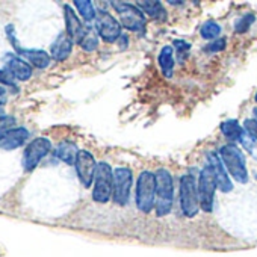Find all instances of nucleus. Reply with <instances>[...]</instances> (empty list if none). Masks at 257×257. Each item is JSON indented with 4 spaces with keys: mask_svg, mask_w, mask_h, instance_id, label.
<instances>
[{
    "mask_svg": "<svg viewBox=\"0 0 257 257\" xmlns=\"http://www.w3.org/2000/svg\"><path fill=\"white\" fill-rule=\"evenodd\" d=\"M156 194H158V203H156L158 216H165L171 212L173 197H174L173 176L170 174L168 170L162 168L156 173Z\"/></svg>",
    "mask_w": 257,
    "mask_h": 257,
    "instance_id": "f257e3e1",
    "label": "nucleus"
},
{
    "mask_svg": "<svg viewBox=\"0 0 257 257\" xmlns=\"http://www.w3.org/2000/svg\"><path fill=\"white\" fill-rule=\"evenodd\" d=\"M156 174L143 171L137 182V206L143 213H150L155 207Z\"/></svg>",
    "mask_w": 257,
    "mask_h": 257,
    "instance_id": "f03ea898",
    "label": "nucleus"
},
{
    "mask_svg": "<svg viewBox=\"0 0 257 257\" xmlns=\"http://www.w3.org/2000/svg\"><path fill=\"white\" fill-rule=\"evenodd\" d=\"M219 156H221L224 165L227 167L228 173L231 174V177H234L236 182H239V183L248 182V171L245 167V158L237 147H234L233 144H227V146L221 147Z\"/></svg>",
    "mask_w": 257,
    "mask_h": 257,
    "instance_id": "7ed1b4c3",
    "label": "nucleus"
},
{
    "mask_svg": "<svg viewBox=\"0 0 257 257\" xmlns=\"http://www.w3.org/2000/svg\"><path fill=\"white\" fill-rule=\"evenodd\" d=\"M110 194H113V171L110 165L106 162H100L97 165L95 177H94V189H92V198L97 203H107L110 198Z\"/></svg>",
    "mask_w": 257,
    "mask_h": 257,
    "instance_id": "20e7f679",
    "label": "nucleus"
},
{
    "mask_svg": "<svg viewBox=\"0 0 257 257\" xmlns=\"http://www.w3.org/2000/svg\"><path fill=\"white\" fill-rule=\"evenodd\" d=\"M180 206L183 215L188 218H194L200 209V197L198 186L195 185L194 177L183 176L180 179Z\"/></svg>",
    "mask_w": 257,
    "mask_h": 257,
    "instance_id": "39448f33",
    "label": "nucleus"
},
{
    "mask_svg": "<svg viewBox=\"0 0 257 257\" xmlns=\"http://www.w3.org/2000/svg\"><path fill=\"white\" fill-rule=\"evenodd\" d=\"M218 188L216 176L210 165H206L198 179V197H200V207L204 212H212L213 209V195Z\"/></svg>",
    "mask_w": 257,
    "mask_h": 257,
    "instance_id": "423d86ee",
    "label": "nucleus"
},
{
    "mask_svg": "<svg viewBox=\"0 0 257 257\" xmlns=\"http://www.w3.org/2000/svg\"><path fill=\"white\" fill-rule=\"evenodd\" d=\"M119 16V20H121V25L128 29V31H134V32H138V31H144L146 28V17L144 14L134 5H128L125 2H113L112 4Z\"/></svg>",
    "mask_w": 257,
    "mask_h": 257,
    "instance_id": "0eeeda50",
    "label": "nucleus"
},
{
    "mask_svg": "<svg viewBox=\"0 0 257 257\" xmlns=\"http://www.w3.org/2000/svg\"><path fill=\"white\" fill-rule=\"evenodd\" d=\"M134 183V174L128 168H116L113 171V201L119 206L127 204Z\"/></svg>",
    "mask_w": 257,
    "mask_h": 257,
    "instance_id": "6e6552de",
    "label": "nucleus"
},
{
    "mask_svg": "<svg viewBox=\"0 0 257 257\" xmlns=\"http://www.w3.org/2000/svg\"><path fill=\"white\" fill-rule=\"evenodd\" d=\"M52 149V143L47 138H37L34 140L25 150L23 155V167L26 171H32L40 162L41 159L50 152Z\"/></svg>",
    "mask_w": 257,
    "mask_h": 257,
    "instance_id": "1a4fd4ad",
    "label": "nucleus"
},
{
    "mask_svg": "<svg viewBox=\"0 0 257 257\" xmlns=\"http://www.w3.org/2000/svg\"><path fill=\"white\" fill-rule=\"evenodd\" d=\"M97 34L104 43H115L121 37V25L104 11L97 16Z\"/></svg>",
    "mask_w": 257,
    "mask_h": 257,
    "instance_id": "9d476101",
    "label": "nucleus"
},
{
    "mask_svg": "<svg viewBox=\"0 0 257 257\" xmlns=\"http://www.w3.org/2000/svg\"><path fill=\"white\" fill-rule=\"evenodd\" d=\"M76 171L79 176V180L82 182V185L85 188H89L92 185V180L95 177V171H97V164L92 158V155L86 150H80L76 159Z\"/></svg>",
    "mask_w": 257,
    "mask_h": 257,
    "instance_id": "9b49d317",
    "label": "nucleus"
},
{
    "mask_svg": "<svg viewBox=\"0 0 257 257\" xmlns=\"http://www.w3.org/2000/svg\"><path fill=\"white\" fill-rule=\"evenodd\" d=\"M64 13H65V23H67V35L73 40V43L80 44L86 31L82 26L80 20L77 19V16L74 14L73 8H70L68 5L64 7Z\"/></svg>",
    "mask_w": 257,
    "mask_h": 257,
    "instance_id": "f8f14e48",
    "label": "nucleus"
},
{
    "mask_svg": "<svg viewBox=\"0 0 257 257\" xmlns=\"http://www.w3.org/2000/svg\"><path fill=\"white\" fill-rule=\"evenodd\" d=\"M207 159H209V165L213 168V173L216 176L218 188L222 192H230L233 189V185H231V180L228 179V176H227V173L224 170L222 162L219 161V156L216 153H209L207 155Z\"/></svg>",
    "mask_w": 257,
    "mask_h": 257,
    "instance_id": "ddd939ff",
    "label": "nucleus"
},
{
    "mask_svg": "<svg viewBox=\"0 0 257 257\" xmlns=\"http://www.w3.org/2000/svg\"><path fill=\"white\" fill-rule=\"evenodd\" d=\"M28 138H29V132L26 128H23V127L11 128V131L7 132L4 135V138L0 140V149H7V150L17 149V147L23 146Z\"/></svg>",
    "mask_w": 257,
    "mask_h": 257,
    "instance_id": "4468645a",
    "label": "nucleus"
},
{
    "mask_svg": "<svg viewBox=\"0 0 257 257\" xmlns=\"http://www.w3.org/2000/svg\"><path fill=\"white\" fill-rule=\"evenodd\" d=\"M7 71L19 80H28L32 76V67L26 61H23L22 58H17V56L10 58L8 64H7Z\"/></svg>",
    "mask_w": 257,
    "mask_h": 257,
    "instance_id": "2eb2a0df",
    "label": "nucleus"
},
{
    "mask_svg": "<svg viewBox=\"0 0 257 257\" xmlns=\"http://www.w3.org/2000/svg\"><path fill=\"white\" fill-rule=\"evenodd\" d=\"M73 49V40L67 34H61L52 46V58L56 61H64L70 56Z\"/></svg>",
    "mask_w": 257,
    "mask_h": 257,
    "instance_id": "dca6fc26",
    "label": "nucleus"
},
{
    "mask_svg": "<svg viewBox=\"0 0 257 257\" xmlns=\"http://www.w3.org/2000/svg\"><path fill=\"white\" fill-rule=\"evenodd\" d=\"M22 56H25L34 67L37 68H47L50 64V56L44 52V50H38V49H29V50H22L19 52Z\"/></svg>",
    "mask_w": 257,
    "mask_h": 257,
    "instance_id": "f3484780",
    "label": "nucleus"
},
{
    "mask_svg": "<svg viewBox=\"0 0 257 257\" xmlns=\"http://www.w3.org/2000/svg\"><path fill=\"white\" fill-rule=\"evenodd\" d=\"M80 150H77V146L74 143H70V141H65V143H61L56 149V156L68 164V165H74L76 164V159H77V155H79Z\"/></svg>",
    "mask_w": 257,
    "mask_h": 257,
    "instance_id": "a211bd4d",
    "label": "nucleus"
},
{
    "mask_svg": "<svg viewBox=\"0 0 257 257\" xmlns=\"http://www.w3.org/2000/svg\"><path fill=\"white\" fill-rule=\"evenodd\" d=\"M158 61H159V65L162 68L164 76L171 77L173 76V68H174V50H173V47L171 46L162 47Z\"/></svg>",
    "mask_w": 257,
    "mask_h": 257,
    "instance_id": "6ab92c4d",
    "label": "nucleus"
},
{
    "mask_svg": "<svg viewBox=\"0 0 257 257\" xmlns=\"http://www.w3.org/2000/svg\"><path fill=\"white\" fill-rule=\"evenodd\" d=\"M221 132L230 141H240V137L245 132V128H242L236 119H227L221 124Z\"/></svg>",
    "mask_w": 257,
    "mask_h": 257,
    "instance_id": "aec40b11",
    "label": "nucleus"
},
{
    "mask_svg": "<svg viewBox=\"0 0 257 257\" xmlns=\"http://www.w3.org/2000/svg\"><path fill=\"white\" fill-rule=\"evenodd\" d=\"M74 7L77 8V11L80 13V16L86 22H91V20H94L97 17L95 10H94V5H92V2H89V0H76Z\"/></svg>",
    "mask_w": 257,
    "mask_h": 257,
    "instance_id": "412c9836",
    "label": "nucleus"
},
{
    "mask_svg": "<svg viewBox=\"0 0 257 257\" xmlns=\"http://www.w3.org/2000/svg\"><path fill=\"white\" fill-rule=\"evenodd\" d=\"M221 26L215 22H206L201 29H200V34L204 40H215L221 35Z\"/></svg>",
    "mask_w": 257,
    "mask_h": 257,
    "instance_id": "4be33fe9",
    "label": "nucleus"
},
{
    "mask_svg": "<svg viewBox=\"0 0 257 257\" xmlns=\"http://www.w3.org/2000/svg\"><path fill=\"white\" fill-rule=\"evenodd\" d=\"M80 46H82V49H83V50H86V52H92V50H95V49H97V46H98V37H97V32H94L92 29H86V34H85V37H83V40H82Z\"/></svg>",
    "mask_w": 257,
    "mask_h": 257,
    "instance_id": "5701e85b",
    "label": "nucleus"
},
{
    "mask_svg": "<svg viewBox=\"0 0 257 257\" xmlns=\"http://www.w3.org/2000/svg\"><path fill=\"white\" fill-rule=\"evenodd\" d=\"M140 7L150 16V17H159L162 14V5L161 2H140Z\"/></svg>",
    "mask_w": 257,
    "mask_h": 257,
    "instance_id": "b1692460",
    "label": "nucleus"
},
{
    "mask_svg": "<svg viewBox=\"0 0 257 257\" xmlns=\"http://www.w3.org/2000/svg\"><path fill=\"white\" fill-rule=\"evenodd\" d=\"M252 22H254V16H252V14H248V16H245L243 19L237 20V22H236V26H234L236 32H237V34H243V32H246V31H248V28L252 25Z\"/></svg>",
    "mask_w": 257,
    "mask_h": 257,
    "instance_id": "393cba45",
    "label": "nucleus"
},
{
    "mask_svg": "<svg viewBox=\"0 0 257 257\" xmlns=\"http://www.w3.org/2000/svg\"><path fill=\"white\" fill-rule=\"evenodd\" d=\"M245 131L257 141V121L255 119H246L245 121Z\"/></svg>",
    "mask_w": 257,
    "mask_h": 257,
    "instance_id": "a878e982",
    "label": "nucleus"
},
{
    "mask_svg": "<svg viewBox=\"0 0 257 257\" xmlns=\"http://www.w3.org/2000/svg\"><path fill=\"white\" fill-rule=\"evenodd\" d=\"M0 82L5 83V85H10V86H14V82L11 79V74L5 70V71H0Z\"/></svg>",
    "mask_w": 257,
    "mask_h": 257,
    "instance_id": "bb28decb",
    "label": "nucleus"
},
{
    "mask_svg": "<svg viewBox=\"0 0 257 257\" xmlns=\"http://www.w3.org/2000/svg\"><path fill=\"white\" fill-rule=\"evenodd\" d=\"M225 47V40H219V41H215L209 46V50L210 52H218V50H222Z\"/></svg>",
    "mask_w": 257,
    "mask_h": 257,
    "instance_id": "cd10ccee",
    "label": "nucleus"
},
{
    "mask_svg": "<svg viewBox=\"0 0 257 257\" xmlns=\"http://www.w3.org/2000/svg\"><path fill=\"white\" fill-rule=\"evenodd\" d=\"M5 101V88L0 86V104H4Z\"/></svg>",
    "mask_w": 257,
    "mask_h": 257,
    "instance_id": "c85d7f7f",
    "label": "nucleus"
},
{
    "mask_svg": "<svg viewBox=\"0 0 257 257\" xmlns=\"http://www.w3.org/2000/svg\"><path fill=\"white\" fill-rule=\"evenodd\" d=\"M249 153L252 155V158H254V159H257V147H252V150H251Z\"/></svg>",
    "mask_w": 257,
    "mask_h": 257,
    "instance_id": "c756f323",
    "label": "nucleus"
},
{
    "mask_svg": "<svg viewBox=\"0 0 257 257\" xmlns=\"http://www.w3.org/2000/svg\"><path fill=\"white\" fill-rule=\"evenodd\" d=\"M5 116H7V115H5V112H4L2 109H0V121H2V119H4Z\"/></svg>",
    "mask_w": 257,
    "mask_h": 257,
    "instance_id": "7c9ffc66",
    "label": "nucleus"
},
{
    "mask_svg": "<svg viewBox=\"0 0 257 257\" xmlns=\"http://www.w3.org/2000/svg\"><path fill=\"white\" fill-rule=\"evenodd\" d=\"M252 112H254V119H255V121H257V107H255V109H254V110H252Z\"/></svg>",
    "mask_w": 257,
    "mask_h": 257,
    "instance_id": "2f4dec72",
    "label": "nucleus"
},
{
    "mask_svg": "<svg viewBox=\"0 0 257 257\" xmlns=\"http://www.w3.org/2000/svg\"><path fill=\"white\" fill-rule=\"evenodd\" d=\"M255 101H257V94H255Z\"/></svg>",
    "mask_w": 257,
    "mask_h": 257,
    "instance_id": "473e14b6",
    "label": "nucleus"
},
{
    "mask_svg": "<svg viewBox=\"0 0 257 257\" xmlns=\"http://www.w3.org/2000/svg\"><path fill=\"white\" fill-rule=\"evenodd\" d=\"M255 177H257V176H255Z\"/></svg>",
    "mask_w": 257,
    "mask_h": 257,
    "instance_id": "72a5a7b5",
    "label": "nucleus"
}]
</instances>
